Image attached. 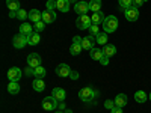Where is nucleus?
I'll use <instances>...</instances> for the list:
<instances>
[{"instance_id":"nucleus-27","label":"nucleus","mask_w":151,"mask_h":113,"mask_svg":"<svg viewBox=\"0 0 151 113\" xmlns=\"http://www.w3.org/2000/svg\"><path fill=\"white\" fill-rule=\"evenodd\" d=\"M45 74H47V71H45V68L44 67H36V68H33V75H35V79H42V77H45Z\"/></svg>"},{"instance_id":"nucleus-13","label":"nucleus","mask_w":151,"mask_h":113,"mask_svg":"<svg viewBox=\"0 0 151 113\" xmlns=\"http://www.w3.org/2000/svg\"><path fill=\"white\" fill-rule=\"evenodd\" d=\"M94 42H97L94 35L85 36L83 39H82V47H83V50H91V48H94Z\"/></svg>"},{"instance_id":"nucleus-34","label":"nucleus","mask_w":151,"mask_h":113,"mask_svg":"<svg viewBox=\"0 0 151 113\" xmlns=\"http://www.w3.org/2000/svg\"><path fill=\"white\" fill-rule=\"evenodd\" d=\"M89 32H91V35L97 36V35L100 33V29H98V26H97V24H92V26L89 27Z\"/></svg>"},{"instance_id":"nucleus-17","label":"nucleus","mask_w":151,"mask_h":113,"mask_svg":"<svg viewBox=\"0 0 151 113\" xmlns=\"http://www.w3.org/2000/svg\"><path fill=\"white\" fill-rule=\"evenodd\" d=\"M52 94H53V97L58 99L59 103H62V101H64V99L67 98V94H65V91L62 89V87H55Z\"/></svg>"},{"instance_id":"nucleus-11","label":"nucleus","mask_w":151,"mask_h":113,"mask_svg":"<svg viewBox=\"0 0 151 113\" xmlns=\"http://www.w3.org/2000/svg\"><path fill=\"white\" fill-rule=\"evenodd\" d=\"M42 21L45 24H50V23L56 21V12H55V9H45V11H42Z\"/></svg>"},{"instance_id":"nucleus-3","label":"nucleus","mask_w":151,"mask_h":113,"mask_svg":"<svg viewBox=\"0 0 151 113\" xmlns=\"http://www.w3.org/2000/svg\"><path fill=\"white\" fill-rule=\"evenodd\" d=\"M76 26H77V29L80 30H85V29H89L92 26V20L89 15H79V18L76 20Z\"/></svg>"},{"instance_id":"nucleus-4","label":"nucleus","mask_w":151,"mask_h":113,"mask_svg":"<svg viewBox=\"0 0 151 113\" xmlns=\"http://www.w3.org/2000/svg\"><path fill=\"white\" fill-rule=\"evenodd\" d=\"M82 39H83V38H80V36H74V38H73V44L70 45V53H71L73 56H79V54L82 53V50H83V47H82Z\"/></svg>"},{"instance_id":"nucleus-15","label":"nucleus","mask_w":151,"mask_h":113,"mask_svg":"<svg viewBox=\"0 0 151 113\" xmlns=\"http://www.w3.org/2000/svg\"><path fill=\"white\" fill-rule=\"evenodd\" d=\"M55 9L60 12H68L70 11V3L67 0H55Z\"/></svg>"},{"instance_id":"nucleus-24","label":"nucleus","mask_w":151,"mask_h":113,"mask_svg":"<svg viewBox=\"0 0 151 113\" xmlns=\"http://www.w3.org/2000/svg\"><path fill=\"white\" fill-rule=\"evenodd\" d=\"M89 56H91L94 60H98V62H100V59L103 57V50H101V48H95V47H94V48H91V50H89Z\"/></svg>"},{"instance_id":"nucleus-25","label":"nucleus","mask_w":151,"mask_h":113,"mask_svg":"<svg viewBox=\"0 0 151 113\" xmlns=\"http://www.w3.org/2000/svg\"><path fill=\"white\" fill-rule=\"evenodd\" d=\"M40 41H41V36H40V33H36V32H33L32 35L27 36V44L29 45H36V44H40Z\"/></svg>"},{"instance_id":"nucleus-8","label":"nucleus","mask_w":151,"mask_h":113,"mask_svg":"<svg viewBox=\"0 0 151 113\" xmlns=\"http://www.w3.org/2000/svg\"><path fill=\"white\" fill-rule=\"evenodd\" d=\"M56 74L59 75V77H62V79H65V77H71L73 69H71L67 64H60V65H58V68H56Z\"/></svg>"},{"instance_id":"nucleus-21","label":"nucleus","mask_w":151,"mask_h":113,"mask_svg":"<svg viewBox=\"0 0 151 113\" xmlns=\"http://www.w3.org/2000/svg\"><path fill=\"white\" fill-rule=\"evenodd\" d=\"M113 101H115V106L122 109L124 106H127V95H125V94H118Z\"/></svg>"},{"instance_id":"nucleus-32","label":"nucleus","mask_w":151,"mask_h":113,"mask_svg":"<svg viewBox=\"0 0 151 113\" xmlns=\"http://www.w3.org/2000/svg\"><path fill=\"white\" fill-rule=\"evenodd\" d=\"M17 18H18L20 21H24L26 18H29V12H26L24 9H20V11H17Z\"/></svg>"},{"instance_id":"nucleus-19","label":"nucleus","mask_w":151,"mask_h":113,"mask_svg":"<svg viewBox=\"0 0 151 113\" xmlns=\"http://www.w3.org/2000/svg\"><path fill=\"white\" fill-rule=\"evenodd\" d=\"M35 30H33V27H32V24L30 23H21V26H20V33H23L24 36H29V35H32Z\"/></svg>"},{"instance_id":"nucleus-36","label":"nucleus","mask_w":151,"mask_h":113,"mask_svg":"<svg viewBox=\"0 0 151 113\" xmlns=\"http://www.w3.org/2000/svg\"><path fill=\"white\" fill-rule=\"evenodd\" d=\"M145 2H147V0H133V6L139 8V6H142V5H144Z\"/></svg>"},{"instance_id":"nucleus-44","label":"nucleus","mask_w":151,"mask_h":113,"mask_svg":"<svg viewBox=\"0 0 151 113\" xmlns=\"http://www.w3.org/2000/svg\"><path fill=\"white\" fill-rule=\"evenodd\" d=\"M148 98H150V101H151V92H150V95H148Z\"/></svg>"},{"instance_id":"nucleus-18","label":"nucleus","mask_w":151,"mask_h":113,"mask_svg":"<svg viewBox=\"0 0 151 113\" xmlns=\"http://www.w3.org/2000/svg\"><path fill=\"white\" fill-rule=\"evenodd\" d=\"M29 20L33 21V24L38 23V21H42V12H40L38 9H32L29 12Z\"/></svg>"},{"instance_id":"nucleus-5","label":"nucleus","mask_w":151,"mask_h":113,"mask_svg":"<svg viewBox=\"0 0 151 113\" xmlns=\"http://www.w3.org/2000/svg\"><path fill=\"white\" fill-rule=\"evenodd\" d=\"M59 106V101L52 95V97H45L42 99V109L47 110V112H52V110H56Z\"/></svg>"},{"instance_id":"nucleus-12","label":"nucleus","mask_w":151,"mask_h":113,"mask_svg":"<svg viewBox=\"0 0 151 113\" xmlns=\"http://www.w3.org/2000/svg\"><path fill=\"white\" fill-rule=\"evenodd\" d=\"M8 79L11 82H18L21 79V69L18 67H12L9 71H8Z\"/></svg>"},{"instance_id":"nucleus-40","label":"nucleus","mask_w":151,"mask_h":113,"mask_svg":"<svg viewBox=\"0 0 151 113\" xmlns=\"http://www.w3.org/2000/svg\"><path fill=\"white\" fill-rule=\"evenodd\" d=\"M77 77H79V74L73 71V74H71V79H74V80H76V79H77Z\"/></svg>"},{"instance_id":"nucleus-14","label":"nucleus","mask_w":151,"mask_h":113,"mask_svg":"<svg viewBox=\"0 0 151 113\" xmlns=\"http://www.w3.org/2000/svg\"><path fill=\"white\" fill-rule=\"evenodd\" d=\"M91 20H92V24H97V26H100V24L104 23L106 17H104V14H103L101 11H98V12H92Z\"/></svg>"},{"instance_id":"nucleus-20","label":"nucleus","mask_w":151,"mask_h":113,"mask_svg":"<svg viewBox=\"0 0 151 113\" xmlns=\"http://www.w3.org/2000/svg\"><path fill=\"white\" fill-rule=\"evenodd\" d=\"M103 54L104 56H109V57H112V56H115L116 54V47L115 45H112V44H106V45H103Z\"/></svg>"},{"instance_id":"nucleus-22","label":"nucleus","mask_w":151,"mask_h":113,"mask_svg":"<svg viewBox=\"0 0 151 113\" xmlns=\"http://www.w3.org/2000/svg\"><path fill=\"white\" fill-rule=\"evenodd\" d=\"M6 6H8L9 12H17L21 9V5L18 0H6Z\"/></svg>"},{"instance_id":"nucleus-30","label":"nucleus","mask_w":151,"mask_h":113,"mask_svg":"<svg viewBox=\"0 0 151 113\" xmlns=\"http://www.w3.org/2000/svg\"><path fill=\"white\" fill-rule=\"evenodd\" d=\"M118 5H119V8H122L125 11L130 6H133V0H118Z\"/></svg>"},{"instance_id":"nucleus-38","label":"nucleus","mask_w":151,"mask_h":113,"mask_svg":"<svg viewBox=\"0 0 151 113\" xmlns=\"http://www.w3.org/2000/svg\"><path fill=\"white\" fill-rule=\"evenodd\" d=\"M58 109H59V110H65V109H67V104H65L64 101H62V103H59V106H58Z\"/></svg>"},{"instance_id":"nucleus-35","label":"nucleus","mask_w":151,"mask_h":113,"mask_svg":"<svg viewBox=\"0 0 151 113\" xmlns=\"http://www.w3.org/2000/svg\"><path fill=\"white\" fill-rule=\"evenodd\" d=\"M100 64H101L103 67H106V65L109 64V56H104V54H103V57L100 59Z\"/></svg>"},{"instance_id":"nucleus-6","label":"nucleus","mask_w":151,"mask_h":113,"mask_svg":"<svg viewBox=\"0 0 151 113\" xmlns=\"http://www.w3.org/2000/svg\"><path fill=\"white\" fill-rule=\"evenodd\" d=\"M12 45H14L15 48H24L26 45H29L27 44V36H24L23 33H17L14 38H12Z\"/></svg>"},{"instance_id":"nucleus-29","label":"nucleus","mask_w":151,"mask_h":113,"mask_svg":"<svg viewBox=\"0 0 151 113\" xmlns=\"http://www.w3.org/2000/svg\"><path fill=\"white\" fill-rule=\"evenodd\" d=\"M95 41H97L98 45H106V44H107V33H106V32H104V33H98V35L95 36Z\"/></svg>"},{"instance_id":"nucleus-28","label":"nucleus","mask_w":151,"mask_h":113,"mask_svg":"<svg viewBox=\"0 0 151 113\" xmlns=\"http://www.w3.org/2000/svg\"><path fill=\"white\" fill-rule=\"evenodd\" d=\"M101 9V0H89V11L98 12Z\"/></svg>"},{"instance_id":"nucleus-2","label":"nucleus","mask_w":151,"mask_h":113,"mask_svg":"<svg viewBox=\"0 0 151 113\" xmlns=\"http://www.w3.org/2000/svg\"><path fill=\"white\" fill-rule=\"evenodd\" d=\"M103 29H104L106 33H113V32L118 29V18L113 17V15L106 17V20L103 23Z\"/></svg>"},{"instance_id":"nucleus-9","label":"nucleus","mask_w":151,"mask_h":113,"mask_svg":"<svg viewBox=\"0 0 151 113\" xmlns=\"http://www.w3.org/2000/svg\"><path fill=\"white\" fill-rule=\"evenodd\" d=\"M41 56L38 54V53H30L27 56V67H32V68H36V67H40L41 65Z\"/></svg>"},{"instance_id":"nucleus-33","label":"nucleus","mask_w":151,"mask_h":113,"mask_svg":"<svg viewBox=\"0 0 151 113\" xmlns=\"http://www.w3.org/2000/svg\"><path fill=\"white\" fill-rule=\"evenodd\" d=\"M104 107H106L107 110H112L113 107H115V101H113V99H106V103H104Z\"/></svg>"},{"instance_id":"nucleus-26","label":"nucleus","mask_w":151,"mask_h":113,"mask_svg":"<svg viewBox=\"0 0 151 113\" xmlns=\"http://www.w3.org/2000/svg\"><path fill=\"white\" fill-rule=\"evenodd\" d=\"M148 99V95L144 92V91H137L136 94H134V101L136 103H139V104H144L145 101Z\"/></svg>"},{"instance_id":"nucleus-7","label":"nucleus","mask_w":151,"mask_h":113,"mask_svg":"<svg viewBox=\"0 0 151 113\" xmlns=\"http://www.w3.org/2000/svg\"><path fill=\"white\" fill-rule=\"evenodd\" d=\"M124 17L127 21H136L137 18H139V8H136V6H130L129 9H125L124 11Z\"/></svg>"},{"instance_id":"nucleus-43","label":"nucleus","mask_w":151,"mask_h":113,"mask_svg":"<svg viewBox=\"0 0 151 113\" xmlns=\"http://www.w3.org/2000/svg\"><path fill=\"white\" fill-rule=\"evenodd\" d=\"M56 113H65V112H62V110H58V112H56Z\"/></svg>"},{"instance_id":"nucleus-1","label":"nucleus","mask_w":151,"mask_h":113,"mask_svg":"<svg viewBox=\"0 0 151 113\" xmlns=\"http://www.w3.org/2000/svg\"><path fill=\"white\" fill-rule=\"evenodd\" d=\"M97 97H98V91L94 89V87H91V86L83 87V89H80V92H79V98L82 99V101L88 103V104H95Z\"/></svg>"},{"instance_id":"nucleus-10","label":"nucleus","mask_w":151,"mask_h":113,"mask_svg":"<svg viewBox=\"0 0 151 113\" xmlns=\"http://www.w3.org/2000/svg\"><path fill=\"white\" fill-rule=\"evenodd\" d=\"M74 11L77 12L79 15H85L86 12L89 11V2H83V0H79V2L74 5Z\"/></svg>"},{"instance_id":"nucleus-39","label":"nucleus","mask_w":151,"mask_h":113,"mask_svg":"<svg viewBox=\"0 0 151 113\" xmlns=\"http://www.w3.org/2000/svg\"><path fill=\"white\" fill-rule=\"evenodd\" d=\"M9 17L11 18H17V12H9Z\"/></svg>"},{"instance_id":"nucleus-23","label":"nucleus","mask_w":151,"mask_h":113,"mask_svg":"<svg viewBox=\"0 0 151 113\" xmlns=\"http://www.w3.org/2000/svg\"><path fill=\"white\" fill-rule=\"evenodd\" d=\"M8 92H9L11 95L20 94V84H18V82H9V84H8Z\"/></svg>"},{"instance_id":"nucleus-37","label":"nucleus","mask_w":151,"mask_h":113,"mask_svg":"<svg viewBox=\"0 0 151 113\" xmlns=\"http://www.w3.org/2000/svg\"><path fill=\"white\" fill-rule=\"evenodd\" d=\"M110 113H122V109L121 107H118V106H115L112 110H110Z\"/></svg>"},{"instance_id":"nucleus-31","label":"nucleus","mask_w":151,"mask_h":113,"mask_svg":"<svg viewBox=\"0 0 151 113\" xmlns=\"http://www.w3.org/2000/svg\"><path fill=\"white\" fill-rule=\"evenodd\" d=\"M44 29H45V23H44V21H38V23L33 24V30H35L36 33H41Z\"/></svg>"},{"instance_id":"nucleus-42","label":"nucleus","mask_w":151,"mask_h":113,"mask_svg":"<svg viewBox=\"0 0 151 113\" xmlns=\"http://www.w3.org/2000/svg\"><path fill=\"white\" fill-rule=\"evenodd\" d=\"M65 113H73V110L71 109H65Z\"/></svg>"},{"instance_id":"nucleus-16","label":"nucleus","mask_w":151,"mask_h":113,"mask_svg":"<svg viewBox=\"0 0 151 113\" xmlns=\"http://www.w3.org/2000/svg\"><path fill=\"white\" fill-rule=\"evenodd\" d=\"M32 86H33V89L36 92H44L45 91V82L42 79H35L32 82Z\"/></svg>"},{"instance_id":"nucleus-41","label":"nucleus","mask_w":151,"mask_h":113,"mask_svg":"<svg viewBox=\"0 0 151 113\" xmlns=\"http://www.w3.org/2000/svg\"><path fill=\"white\" fill-rule=\"evenodd\" d=\"M67 2H68L70 5H71V3H74V5H76V3H77V2H79V0H67Z\"/></svg>"}]
</instances>
